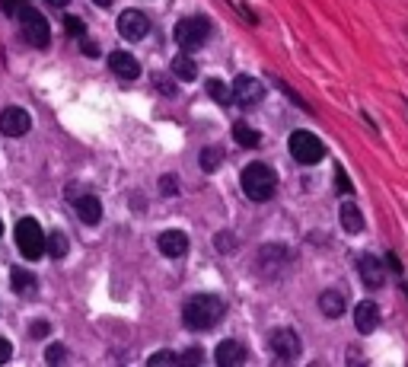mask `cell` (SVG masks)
I'll use <instances>...</instances> for the list:
<instances>
[{
    "mask_svg": "<svg viewBox=\"0 0 408 367\" xmlns=\"http://www.w3.org/2000/svg\"><path fill=\"white\" fill-rule=\"evenodd\" d=\"M182 320L195 332H208L223 320V300L214 294H195L182 310Z\"/></svg>",
    "mask_w": 408,
    "mask_h": 367,
    "instance_id": "1",
    "label": "cell"
},
{
    "mask_svg": "<svg viewBox=\"0 0 408 367\" xmlns=\"http://www.w3.org/2000/svg\"><path fill=\"white\" fill-rule=\"evenodd\" d=\"M242 192L252 201H268L278 192V173L268 163H249L242 169Z\"/></svg>",
    "mask_w": 408,
    "mask_h": 367,
    "instance_id": "2",
    "label": "cell"
},
{
    "mask_svg": "<svg viewBox=\"0 0 408 367\" xmlns=\"http://www.w3.org/2000/svg\"><path fill=\"white\" fill-rule=\"evenodd\" d=\"M172 35H176L178 48H185V52H195V48H201L204 42H208L210 26H208V20H204V16H185V20L176 23Z\"/></svg>",
    "mask_w": 408,
    "mask_h": 367,
    "instance_id": "3",
    "label": "cell"
},
{
    "mask_svg": "<svg viewBox=\"0 0 408 367\" xmlns=\"http://www.w3.org/2000/svg\"><path fill=\"white\" fill-rule=\"evenodd\" d=\"M16 246L26 259H42L45 249H48V239H45L42 227L35 224L32 218H23L16 224Z\"/></svg>",
    "mask_w": 408,
    "mask_h": 367,
    "instance_id": "4",
    "label": "cell"
},
{
    "mask_svg": "<svg viewBox=\"0 0 408 367\" xmlns=\"http://www.w3.org/2000/svg\"><path fill=\"white\" fill-rule=\"evenodd\" d=\"M287 147H290L293 160L303 163V166H312V163H319V160H322V154H325L322 141H319L312 131H293L290 141H287Z\"/></svg>",
    "mask_w": 408,
    "mask_h": 367,
    "instance_id": "5",
    "label": "cell"
},
{
    "mask_svg": "<svg viewBox=\"0 0 408 367\" xmlns=\"http://www.w3.org/2000/svg\"><path fill=\"white\" fill-rule=\"evenodd\" d=\"M19 29H23V39L29 42L32 48H45L48 39H51L48 20H45L42 13H35V10H23V16H19Z\"/></svg>",
    "mask_w": 408,
    "mask_h": 367,
    "instance_id": "6",
    "label": "cell"
},
{
    "mask_svg": "<svg viewBox=\"0 0 408 367\" xmlns=\"http://www.w3.org/2000/svg\"><path fill=\"white\" fill-rule=\"evenodd\" d=\"M32 128V118L26 109H19V106H10V109L0 112V135L6 137H19L26 135V131Z\"/></svg>",
    "mask_w": 408,
    "mask_h": 367,
    "instance_id": "7",
    "label": "cell"
},
{
    "mask_svg": "<svg viewBox=\"0 0 408 367\" xmlns=\"http://www.w3.org/2000/svg\"><path fill=\"white\" fill-rule=\"evenodd\" d=\"M268 345H271V351L278 354L280 361H293L300 354V335L293 332V329H274Z\"/></svg>",
    "mask_w": 408,
    "mask_h": 367,
    "instance_id": "8",
    "label": "cell"
},
{
    "mask_svg": "<svg viewBox=\"0 0 408 367\" xmlns=\"http://www.w3.org/2000/svg\"><path fill=\"white\" fill-rule=\"evenodd\" d=\"M261 96H265V86L259 84L255 77H236L233 80V103H239V106H255V103H261Z\"/></svg>",
    "mask_w": 408,
    "mask_h": 367,
    "instance_id": "9",
    "label": "cell"
},
{
    "mask_svg": "<svg viewBox=\"0 0 408 367\" xmlns=\"http://www.w3.org/2000/svg\"><path fill=\"white\" fill-rule=\"evenodd\" d=\"M147 29H150V20H147L140 10H125V13L118 16V33L125 35V39H131V42L144 39Z\"/></svg>",
    "mask_w": 408,
    "mask_h": 367,
    "instance_id": "10",
    "label": "cell"
},
{
    "mask_svg": "<svg viewBox=\"0 0 408 367\" xmlns=\"http://www.w3.org/2000/svg\"><path fill=\"white\" fill-rule=\"evenodd\" d=\"M380 320H382V313H380V307H376L373 300H361L357 303V310H354V326H357V332L361 335H370L376 326H380Z\"/></svg>",
    "mask_w": 408,
    "mask_h": 367,
    "instance_id": "11",
    "label": "cell"
},
{
    "mask_svg": "<svg viewBox=\"0 0 408 367\" xmlns=\"http://www.w3.org/2000/svg\"><path fill=\"white\" fill-rule=\"evenodd\" d=\"M108 67H112V74H115V77H121V80H137L140 77L137 58H131L128 52H112V55H108Z\"/></svg>",
    "mask_w": 408,
    "mask_h": 367,
    "instance_id": "12",
    "label": "cell"
},
{
    "mask_svg": "<svg viewBox=\"0 0 408 367\" xmlns=\"http://www.w3.org/2000/svg\"><path fill=\"white\" fill-rule=\"evenodd\" d=\"M357 271H361V281L367 284V288H382V281H386V271H382V262L373 256H361L357 259Z\"/></svg>",
    "mask_w": 408,
    "mask_h": 367,
    "instance_id": "13",
    "label": "cell"
},
{
    "mask_svg": "<svg viewBox=\"0 0 408 367\" xmlns=\"http://www.w3.org/2000/svg\"><path fill=\"white\" fill-rule=\"evenodd\" d=\"M157 246H159V252H163V256L178 259V256H185V252H188V237H185L182 230H166V233H159Z\"/></svg>",
    "mask_w": 408,
    "mask_h": 367,
    "instance_id": "14",
    "label": "cell"
},
{
    "mask_svg": "<svg viewBox=\"0 0 408 367\" xmlns=\"http://www.w3.org/2000/svg\"><path fill=\"white\" fill-rule=\"evenodd\" d=\"M70 205L76 208V218H80L83 224L93 227V224H99V220H102V205H99L96 195H76Z\"/></svg>",
    "mask_w": 408,
    "mask_h": 367,
    "instance_id": "15",
    "label": "cell"
},
{
    "mask_svg": "<svg viewBox=\"0 0 408 367\" xmlns=\"http://www.w3.org/2000/svg\"><path fill=\"white\" fill-rule=\"evenodd\" d=\"M214 361L220 367H233V364H242L246 361V348L239 345V341H233V339H227V341H220L217 345V354H214Z\"/></svg>",
    "mask_w": 408,
    "mask_h": 367,
    "instance_id": "16",
    "label": "cell"
},
{
    "mask_svg": "<svg viewBox=\"0 0 408 367\" xmlns=\"http://www.w3.org/2000/svg\"><path fill=\"white\" fill-rule=\"evenodd\" d=\"M344 307H348V297H344L341 290H325V294H319V310H322L329 320L341 316Z\"/></svg>",
    "mask_w": 408,
    "mask_h": 367,
    "instance_id": "17",
    "label": "cell"
},
{
    "mask_svg": "<svg viewBox=\"0 0 408 367\" xmlns=\"http://www.w3.org/2000/svg\"><path fill=\"white\" fill-rule=\"evenodd\" d=\"M10 284H13V290H16V294H23V297H35V290H38L35 275H32V271H26V269H13Z\"/></svg>",
    "mask_w": 408,
    "mask_h": 367,
    "instance_id": "18",
    "label": "cell"
},
{
    "mask_svg": "<svg viewBox=\"0 0 408 367\" xmlns=\"http://www.w3.org/2000/svg\"><path fill=\"white\" fill-rule=\"evenodd\" d=\"M338 220H341V227L348 233H361L363 230V218H361V208L351 205V201H344L341 211H338Z\"/></svg>",
    "mask_w": 408,
    "mask_h": 367,
    "instance_id": "19",
    "label": "cell"
},
{
    "mask_svg": "<svg viewBox=\"0 0 408 367\" xmlns=\"http://www.w3.org/2000/svg\"><path fill=\"white\" fill-rule=\"evenodd\" d=\"M172 74H176L178 80H185V84H188V80L198 77V67H195V61H191L188 55H176V58H172Z\"/></svg>",
    "mask_w": 408,
    "mask_h": 367,
    "instance_id": "20",
    "label": "cell"
},
{
    "mask_svg": "<svg viewBox=\"0 0 408 367\" xmlns=\"http://www.w3.org/2000/svg\"><path fill=\"white\" fill-rule=\"evenodd\" d=\"M198 163H201L204 173H217V169H220V163H223V150L220 147H204L201 157H198Z\"/></svg>",
    "mask_w": 408,
    "mask_h": 367,
    "instance_id": "21",
    "label": "cell"
},
{
    "mask_svg": "<svg viewBox=\"0 0 408 367\" xmlns=\"http://www.w3.org/2000/svg\"><path fill=\"white\" fill-rule=\"evenodd\" d=\"M233 137L242 144V147H259V144H261V135H259V131H252L249 125H242V122L233 128Z\"/></svg>",
    "mask_w": 408,
    "mask_h": 367,
    "instance_id": "22",
    "label": "cell"
},
{
    "mask_svg": "<svg viewBox=\"0 0 408 367\" xmlns=\"http://www.w3.org/2000/svg\"><path fill=\"white\" fill-rule=\"evenodd\" d=\"M208 93L217 103H230V99H233V86H227L223 80H208Z\"/></svg>",
    "mask_w": 408,
    "mask_h": 367,
    "instance_id": "23",
    "label": "cell"
},
{
    "mask_svg": "<svg viewBox=\"0 0 408 367\" xmlns=\"http://www.w3.org/2000/svg\"><path fill=\"white\" fill-rule=\"evenodd\" d=\"M48 252H51L55 259H64V256H67V237H64L61 230H55V233L48 237Z\"/></svg>",
    "mask_w": 408,
    "mask_h": 367,
    "instance_id": "24",
    "label": "cell"
},
{
    "mask_svg": "<svg viewBox=\"0 0 408 367\" xmlns=\"http://www.w3.org/2000/svg\"><path fill=\"white\" fill-rule=\"evenodd\" d=\"M159 192L169 195V198H172V195H178V179H176V176H163V179H159Z\"/></svg>",
    "mask_w": 408,
    "mask_h": 367,
    "instance_id": "25",
    "label": "cell"
},
{
    "mask_svg": "<svg viewBox=\"0 0 408 367\" xmlns=\"http://www.w3.org/2000/svg\"><path fill=\"white\" fill-rule=\"evenodd\" d=\"M64 29H67V35H83V33H86L83 20H76V16H67V20H64Z\"/></svg>",
    "mask_w": 408,
    "mask_h": 367,
    "instance_id": "26",
    "label": "cell"
},
{
    "mask_svg": "<svg viewBox=\"0 0 408 367\" xmlns=\"http://www.w3.org/2000/svg\"><path fill=\"white\" fill-rule=\"evenodd\" d=\"M150 364H178V354H172V351H157V354H150Z\"/></svg>",
    "mask_w": 408,
    "mask_h": 367,
    "instance_id": "27",
    "label": "cell"
},
{
    "mask_svg": "<svg viewBox=\"0 0 408 367\" xmlns=\"http://www.w3.org/2000/svg\"><path fill=\"white\" fill-rule=\"evenodd\" d=\"M217 249H220V252H233L236 249L233 233H220V237H217Z\"/></svg>",
    "mask_w": 408,
    "mask_h": 367,
    "instance_id": "28",
    "label": "cell"
},
{
    "mask_svg": "<svg viewBox=\"0 0 408 367\" xmlns=\"http://www.w3.org/2000/svg\"><path fill=\"white\" fill-rule=\"evenodd\" d=\"M201 361H204V354L198 351V348H191V351L178 354V364H201Z\"/></svg>",
    "mask_w": 408,
    "mask_h": 367,
    "instance_id": "29",
    "label": "cell"
},
{
    "mask_svg": "<svg viewBox=\"0 0 408 367\" xmlns=\"http://www.w3.org/2000/svg\"><path fill=\"white\" fill-rule=\"evenodd\" d=\"M153 84H157L159 90L166 93V96H172V93H176V84H172L169 77H163V74H157V77H153Z\"/></svg>",
    "mask_w": 408,
    "mask_h": 367,
    "instance_id": "30",
    "label": "cell"
},
{
    "mask_svg": "<svg viewBox=\"0 0 408 367\" xmlns=\"http://www.w3.org/2000/svg\"><path fill=\"white\" fill-rule=\"evenodd\" d=\"M0 7H4V13H19V10L26 7V0H0Z\"/></svg>",
    "mask_w": 408,
    "mask_h": 367,
    "instance_id": "31",
    "label": "cell"
},
{
    "mask_svg": "<svg viewBox=\"0 0 408 367\" xmlns=\"http://www.w3.org/2000/svg\"><path fill=\"white\" fill-rule=\"evenodd\" d=\"M335 182H338V192L341 195L351 192V182H348V176H344V169H335Z\"/></svg>",
    "mask_w": 408,
    "mask_h": 367,
    "instance_id": "32",
    "label": "cell"
},
{
    "mask_svg": "<svg viewBox=\"0 0 408 367\" xmlns=\"http://www.w3.org/2000/svg\"><path fill=\"white\" fill-rule=\"evenodd\" d=\"M45 361H64V348L61 345H51L48 351H45Z\"/></svg>",
    "mask_w": 408,
    "mask_h": 367,
    "instance_id": "33",
    "label": "cell"
},
{
    "mask_svg": "<svg viewBox=\"0 0 408 367\" xmlns=\"http://www.w3.org/2000/svg\"><path fill=\"white\" fill-rule=\"evenodd\" d=\"M83 55H89V58H96V55H99V48H96V42L83 39Z\"/></svg>",
    "mask_w": 408,
    "mask_h": 367,
    "instance_id": "34",
    "label": "cell"
},
{
    "mask_svg": "<svg viewBox=\"0 0 408 367\" xmlns=\"http://www.w3.org/2000/svg\"><path fill=\"white\" fill-rule=\"evenodd\" d=\"M4 361H10V341L0 339V364H4Z\"/></svg>",
    "mask_w": 408,
    "mask_h": 367,
    "instance_id": "35",
    "label": "cell"
},
{
    "mask_svg": "<svg viewBox=\"0 0 408 367\" xmlns=\"http://www.w3.org/2000/svg\"><path fill=\"white\" fill-rule=\"evenodd\" d=\"M32 335H38V339L48 335V322H35V326H32Z\"/></svg>",
    "mask_w": 408,
    "mask_h": 367,
    "instance_id": "36",
    "label": "cell"
},
{
    "mask_svg": "<svg viewBox=\"0 0 408 367\" xmlns=\"http://www.w3.org/2000/svg\"><path fill=\"white\" fill-rule=\"evenodd\" d=\"M45 4H51V7H67L70 0H45Z\"/></svg>",
    "mask_w": 408,
    "mask_h": 367,
    "instance_id": "37",
    "label": "cell"
},
{
    "mask_svg": "<svg viewBox=\"0 0 408 367\" xmlns=\"http://www.w3.org/2000/svg\"><path fill=\"white\" fill-rule=\"evenodd\" d=\"M96 7H108V4H112V0H93Z\"/></svg>",
    "mask_w": 408,
    "mask_h": 367,
    "instance_id": "38",
    "label": "cell"
},
{
    "mask_svg": "<svg viewBox=\"0 0 408 367\" xmlns=\"http://www.w3.org/2000/svg\"><path fill=\"white\" fill-rule=\"evenodd\" d=\"M0 237H4V224H0Z\"/></svg>",
    "mask_w": 408,
    "mask_h": 367,
    "instance_id": "39",
    "label": "cell"
}]
</instances>
